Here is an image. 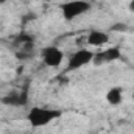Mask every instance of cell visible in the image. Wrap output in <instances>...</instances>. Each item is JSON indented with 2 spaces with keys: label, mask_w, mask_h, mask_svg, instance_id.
Masks as SVG:
<instances>
[{
  "label": "cell",
  "mask_w": 134,
  "mask_h": 134,
  "mask_svg": "<svg viewBox=\"0 0 134 134\" xmlns=\"http://www.w3.org/2000/svg\"><path fill=\"white\" fill-rule=\"evenodd\" d=\"M119 58H120V50L117 47H112V48H108V50L100 52V53H94L92 63L97 64V66H101V64L112 63V61H115Z\"/></svg>",
  "instance_id": "5b68a950"
},
{
  "label": "cell",
  "mask_w": 134,
  "mask_h": 134,
  "mask_svg": "<svg viewBox=\"0 0 134 134\" xmlns=\"http://www.w3.org/2000/svg\"><path fill=\"white\" fill-rule=\"evenodd\" d=\"M106 100H108V103H111L112 106L120 104L122 100H123V97H122V87H112V89H109L108 94H106Z\"/></svg>",
  "instance_id": "ba28073f"
},
{
  "label": "cell",
  "mask_w": 134,
  "mask_h": 134,
  "mask_svg": "<svg viewBox=\"0 0 134 134\" xmlns=\"http://www.w3.org/2000/svg\"><path fill=\"white\" fill-rule=\"evenodd\" d=\"M92 58H94V53L91 50H86V48H81L78 52H75L70 59H69V64H67V72H72V70H76L80 67H84L86 64L92 63Z\"/></svg>",
  "instance_id": "3957f363"
},
{
  "label": "cell",
  "mask_w": 134,
  "mask_h": 134,
  "mask_svg": "<svg viewBox=\"0 0 134 134\" xmlns=\"http://www.w3.org/2000/svg\"><path fill=\"white\" fill-rule=\"evenodd\" d=\"M108 41H109V36L104 31H98V30L91 31L87 36V44H91L92 47H101V45L108 44Z\"/></svg>",
  "instance_id": "52a82bcc"
},
{
  "label": "cell",
  "mask_w": 134,
  "mask_h": 134,
  "mask_svg": "<svg viewBox=\"0 0 134 134\" xmlns=\"http://www.w3.org/2000/svg\"><path fill=\"white\" fill-rule=\"evenodd\" d=\"M61 111L59 109H48V108H31L30 112H28V122L30 125L34 128H39V126H45L48 125L50 122L56 120L58 117H61Z\"/></svg>",
  "instance_id": "6da1fadb"
},
{
  "label": "cell",
  "mask_w": 134,
  "mask_h": 134,
  "mask_svg": "<svg viewBox=\"0 0 134 134\" xmlns=\"http://www.w3.org/2000/svg\"><path fill=\"white\" fill-rule=\"evenodd\" d=\"M111 30H112V31H126L128 27H126L125 24H115V25L111 27Z\"/></svg>",
  "instance_id": "9c48e42d"
},
{
  "label": "cell",
  "mask_w": 134,
  "mask_h": 134,
  "mask_svg": "<svg viewBox=\"0 0 134 134\" xmlns=\"http://www.w3.org/2000/svg\"><path fill=\"white\" fill-rule=\"evenodd\" d=\"M5 2H8V0H0V3H5Z\"/></svg>",
  "instance_id": "30bf717a"
},
{
  "label": "cell",
  "mask_w": 134,
  "mask_h": 134,
  "mask_svg": "<svg viewBox=\"0 0 134 134\" xmlns=\"http://www.w3.org/2000/svg\"><path fill=\"white\" fill-rule=\"evenodd\" d=\"M2 101L5 104H8V106H24L28 101V94H27V91H24L20 94L19 92H13L11 95L2 98Z\"/></svg>",
  "instance_id": "8992f818"
},
{
  "label": "cell",
  "mask_w": 134,
  "mask_h": 134,
  "mask_svg": "<svg viewBox=\"0 0 134 134\" xmlns=\"http://www.w3.org/2000/svg\"><path fill=\"white\" fill-rule=\"evenodd\" d=\"M64 59V53L58 47H45L42 50V61L48 67H58L61 66Z\"/></svg>",
  "instance_id": "277c9868"
},
{
  "label": "cell",
  "mask_w": 134,
  "mask_h": 134,
  "mask_svg": "<svg viewBox=\"0 0 134 134\" xmlns=\"http://www.w3.org/2000/svg\"><path fill=\"white\" fill-rule=\"evenodd\" d=\"M91 9V5L84 0H70L64 5H61V11H63V17L66 20H73L75 17L87 13Z\"/></svg>",
  "instance_id": "7a4b0ae2"
}]
</instances>
